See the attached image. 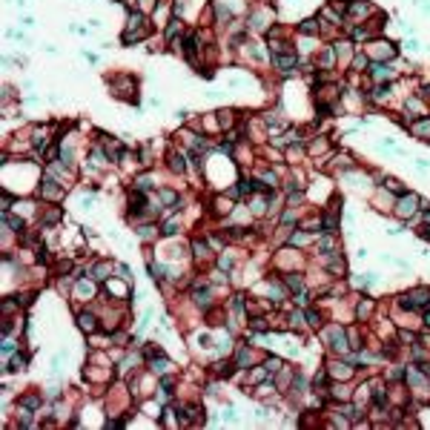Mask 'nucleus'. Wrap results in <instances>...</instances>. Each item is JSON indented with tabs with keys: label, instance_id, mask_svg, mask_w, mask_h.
I'll use <instances>...</instances> for the list:
<instances>
[{
	"label": "nucleus",
	"instance_id": "a19ab883",
	"mask_svg": "<svg viewBox=\"0 0 430 430\" xmlns=\"http://www.w3.org/2000/svg\"><path fill=\"white\" fill-rule=\"evenodd\" d=\"M20 404H23V407H37L40 399H37V396H26V399H20Z\"/></svg>",
	"mask_w": 430,
	"mask_h": 430
},
{
	"label": "nucleus",
	"instance_id": "9b49d317",
	"mask_svg": "<svg viewBox=\"0 0 430 430\" xmlns=\"http://www.w3.org/2000/svg\"><path fill=\"white\" fill-rule=\"evenodd\" d=\"M318 23H321L318 17H307V20L298 23V32H301V34H318V29H321Z\"/></svg>",
	"mask_w": 430,
	"mask_h": 430
},
{
	"label": "nucleus",
	"instance_id": "f257e3e1",
	"mask_svg": "<svg viewBox=\"0 0 430 430\" xmlns=\"http://www.w3.org/2000/svg\"><path fill=\"white\" fill-rule=\"evenodd\" d=\"M419 207H422L419 192H401V195L393 201V213H396V218H401V221H410V218L419 213Z\"/></svg>",
	"mask_w": 430,
	"mask_h": 430
},
{
	"label": "nucleus",
	"instance_id": "c03bdc74",
	"mask_svg": "<svg viewBox=\"0 0 430 430\" xmlns=\"http://www.w3.org/2000/svg\"><path fill=\"white\" fill-rule=\"evenodd\" d=\"M404 49H407V52H416V49H419V40H416V37H410V40L404 43Z\"/></svg>",
	"mask_w": 430,
	"mask_h": 430
},
{
	"label": "nucleus",
	"instance_id": "aec40b11",
	"mask_svg": "<svg viewBox=\"0 0 430 430\" xmlns=\"http://www.w3.org/2000/svg\"><path fill=\"white\" fill-rule=\"evenodd\" d=\"M169 161H172V169H175V172H186V155H184V152H172Z\"/></svg>",
	"mask_w": 430,
	"mask_h": 430
},
{
	"label": "nucleus",
	"instance_id": "de8ad7c7",
	"mask_svg": "<svg viewBox=\"0 0 430 430\" xmlns=\"http://www.w3.org/2000/svg\"><path fill=\"white\" fill-rule=\"evenodd\" d=\"M293 221H296V215H293V213H284L281 215V224H293Z\"/></svg>",
	"mask_w": 430,
	"mask_h": 430
},
{
	"label": "nucleus",
	"instance_id": "7c9ffc66",
	"mask_svg": "<svg viewBox=\"0 0 430 430\" xmlns=\"http://www.w3.org/2000/svg\"><path fill=\"white\" fill-rule=\"evenodd\" d=\"M161 201H164L166 207H172V204H178V195L172 189H161Z\"/></svg>",
	"mask_w": 430,
	"mask_h": 430
},
{
	"label": "nucleus",
	"instance_id": "a211bd4d",
	"mask_svg": "<svg viewBox=\"0 0 430 430\" xmlns=\"http://www.w3.org/2000/svg\"><path fill=\"white\" fill-rule=\"evenodd\" d=\"M6 370H9V373H17V370H26V356H23V353H15Z\"/></svg>",
	"mask_w": 430,
	"mask_h": 430
},
{
	"label": "nucleus",
	"instance_id": "6ab92c4d",
	"mask_svg": "<svg viewBox=\"0 0 430 430\" xmlns=\"http://www.w3.org/2000/svg\"><path fill=\"white\" fill-rule=\"evenodd\" d=\"M178 227H181V221H178V218H169L164 227H161V235H164V238H172V235L178 232Z\"/></svg>",
	"mask_w": 430,
	"mask_h": 430
},
{
	"label": "nucleus",
	"instance_id": "ddd939ff",
	"mask_svg": "<svg viewBox=\"0 0 430 430\" xmlns=\"http://www.w3.org/2000/svg\"><path fill=\"white\" fill-rule=\"evenodd\" d=\"M390 92H393V86H390V83H376V89H373L370 100L381 103V100H387V98H390Z\"/></svg>",
	"mask_w": 430,
	"mask_h": 430
},
{
	"label": "nucleus",
	"instance_id": "473e14b6",
	"mask_svg": "<svg viewBox=\"0 0 430 430\" xmlns=\"http://www.w3.org/2000/svg\"><path fill=\"white\" fill-rule=\"evenodd\" d=\"M178 32H181V23H178V20H169V26H166V40H172V37H175V34H178Z\"/></svg>",
	"mask_w": 430,
	"mask_h": 430
},
{
	"label": "nucleus",
	"instance_id": "39448f33",
	"mask_svg": "<svg viewBox=\"0 0 430 430\" xmlns=\"http://www.w3.org/2000/svg\"><path fill=\"white\" fill-rule=\"evenodd\" d=\"M370 55H373L376 61H384V63H390V61L396 58V46H393L390 40H376V43H370Z\"/></svg>",
	"mask_w": 430,
	"mask_h": 430
},
{
	"label": "nucleus",
	"instance_id": "c756f323",
	"mask_svg": "<svg viewBox=\"0 0 430 430\" xmlns=\"http://www.w3.org/2000/svg\"><path fill=\"white\" fill-rule=\"evenodd\" d=\"M192 249H195V255H198V258H207V252H210L207 241H201V238H195V241H192Z\"/></svg>",
	"mask_w": 430,
	"mask_h": 430
},
{
	"label": "nucleus",
	"instance_id": "c85d7f7f",
	"mask_svg": "<svg viewBox=\"0 0 430 430\" xmlns=\"http://www.w3.org/2000/svg\"><path fill=\"white\" fill-rule=\"evenodd\" d=\"M149 367H152V373H158V376H164V373H166V367H169V362H166V359H158V362L152 359V362H149Z\"/></svg>",
	"mask_w": 430,
	"mask_h": 430
},
{
	"label": "nucleus",
	"instance_id": "4c0bfd02",
	"mask_svg": "<svg viewBox=\"0 0 430 430\" xmlns=\"http://www.w3.org/2000/svg\"><path fill=\"white\" fill-rule=\"evenodd\" d=\"M307 324H310V327H318V324H321V315H318V310H307Z\"/></svg>",
	"mask_w": 430,
	"mask_h": 430
},
{
	"label": "nucleus",
	"instance_id": "ea45409f",
	"mask_svg": "<svg viewBox=\"0 0 430 430\" xmlns=\"http://www.w3.org/2000/svg\"><path fill=\"white\" fill-rule=\"evenodd\" d=\"M106 273H112V267H109V264H100L98 270H95V278H109Z\"/></svg>",
	"mask_w": 430,
	"mask_h": 430
},
{
	"label": "nucleus",
	"instance_id": "c9c22d12",
	"mask_svg": "<svg viewBox=\"0 0 430 430\" xmlns=\"http://www.w3.org/2000/svg\"><path fill=\"white\" fill-rule=\"evenodd\" d=\"M318 247L324 249V252H330V249H333V235H330V232H327V235H321V238H318Z\"/></svg>",
	"mask_w": 430,
	"mask_h": 430
},
{
	"label": "nucleus",
	"instance_id": "f8f14e48",
	"mask_svg": "<svg viewBox=\"0 0 430 430\" xmlns=\"http://www.w3.org/2000/svg\"><path fill=\"white\" fill-rule=\"evenodd\" d=\"M333 55L341 58V61H350L353 58V46H350L347 40H338V43H333Z\"/></svg>",
	"mask_w": 430,
	"mask_h": 430
},
{
	"label": "nucleus",
	"instance_id": "5701e85b",
	"mask_svg": "<svg viewBox=\"0 0 430 430\" xmlns=\"http://www.w3.org/2000/svg\"><path fill=\"white\" fill-rule=\"evenodd\" d=\"M307 241H310V232H304V230H296L293 235H290V244H293V247H304Z\"/></svg>",
	"mask_w": 430,
	"mask_h": 430
},
{
	"label": "nucleus",
	"instance_id": "8fccbe9b",
	"mask_svg": "<svg viewBox=\"0 0 430 430\" xmlns=\"http://www.w3.org/2000/svg\"><path fill=\"white\" fill-rule=\"evenodd\" d=\"M425 327H430V310L425 313Z\"/></svg>",
	"mask_w": 430,
	"mask_h": 430
},
{
	"label": "nucleus",
	"instance_id": "a18cd8bd",
	"mask_svg": "<svg viewBox=\"0 0 430 430\" xmlns=\"http://www.w3.org/2000/svg\"><path fill=\"white\" fill-rule=\"evenodd\" d=\"M138 235H141V238H152V227H141Z\"/></svg>",
	"mask_w": 430,
	"mask_h": 430
},
{
	"label": "nucleus",
	"instance_id": "6e6552de",
	"mask_svg": "<svg viewBox=\"0 0 430 430\" xmlns=\"http://www.w3.org/2000/svg\"><path fill=\"white\" fill-rule=\"evenodd\" d=\"M410 132L422 141H430V118H413L410 121Z\"/></svg>",
	"mask_w": 430,
	"mask_h": 430
},
{
	"label": "nucleus",
	"instance_id": "f03ea898",
	"mask_svg": "<svg viewBox=\"0 0 430 430\" xmlns=\"http://www.w3.org/2000/svg\"><path fill=\"white\" fill-rule=\"evenodd\" d=\"M63 195H66L63 184L55 181L52 175H43V181H40V198H46V201H61Z\"/></svg>",
	"mask_w": 430,
	"mask_h": 430
},
{
	"label": "nucleus",
	"instance_id": "393cba45",
	"mask_svg": "<svg viewBox=\"0 0 430 430\" xmlns=\"http://www.w3.org/2000/svg\"><path fill=\"white\" fill-rule=\"evenodd\" d=\"M264 367H267V373H270V376H276L284 364H281V359H278V356H270V359L264 362Z\"/></svg>",
	"mask_w": 430,
	"mask_h": 430
},
{
	"label": "nucleus",
	"instance_id": "603ef678",
	"mask_svg": "<svg viewBox=\"0 0 430 430\" xmlns=\"http://www.w3.org/2000/svg\"><path fill=\"white\" fill-rule=\"evenodd\" d=\"M141 3H155V0H141Z\"/></svg>",
	"mask_w": 430,
	"mask_h": 430
},
{
	"label": "nucleus",
	"instance_id": "20e7f679",
	"mask_svg": "<svg viewBox=\"0 0 430 430\" xmlns=\"http://www.w3.org/2000/svg\"><path fill=\"white\" fill-rule=\"evenodd\" d=\"M367 72H370V78H373L376 83H390L393 75H396V69L390 66V63H384V61H373Z\"/></svg>",
	"mask_w": 430,
	"mask_h": 430
},
{
	"label": "nucleus",
	"instance_id": "a878e982",
	"mask_svg": "<svg viewBox=\"0 0 430 430\" xmlns=\"http://www.w3.org/2000/svg\"><path fill=\"white\" fill-rule=\"evenodd\" d=\"M367 66H370V58L367 55H353V69L356 72H367Z\"/></svg>",
	"mask_w": 430,
	"mask_h": 430
},
{
	"label": "nucleus",
	"instance_id": "f704fd0d",
	"mask_svg": "<svg viewBox=\"0 0 430 430\" xmlns=\"http://www.w3.org/2000/svg\"><path fill=\"white\" fill-rule=\"evenodd\" d=\"M356 313H359V318H367V315L373 313V301H362V304H359V310H356Z\"/></svg>",
	"mask_w": 430,
	"mask_h": 430
},
{
	"label": "nucleus",
	"instance_id": "7ed1b4c3",
	"mask_svg": "<svg viewBox=\"0 0 430 430\" xmlns=\"http://www.w3.org/2000/svg\"><path fill=\"white\" fill-rule=\"evenodd\" d=\"M270 63L276 69H281V72H293L298 63V58H296V52L293 49H287V52H270Z\"/></svg>",
	"mask_w": 430,
	"mask_h": 430
},
{
	"label": "nucleus",
	"instance_id": "2eb2a0df",
	"mask_svg": "<svg viewBox=\"0 0 430 430\" xmlns=\"http://www.w3.org/2000/svg\"><path fill=\"white\" fill-rule=\"evenodd\" d=\"M3 224L12 227L15 232H23V218H17V215H12V213H3Z\"/></svg>",
	"mask_w": 430,
	"mask_h": 430
},
{
	"label": "nucleus",
	"instance_id": "b1692460",
	"mask_svg": "<svg viewBox=\"0 0 430 430\" xmlns=\"http://www.w3.org/2000/svg\"><path fill=\"white\" fill-rule=\"evenodd\" d=\"M267 20H270V17H267V12H255V15L249 17V29H264Z\"/></svg>",
	"mask_w": 430,
	"mask_h": 430
},
{
	"label": "nucleus",
	"instance_id": "4be33fe9",
	"mask_svg": "<svg viewBox=\"0 0 430 430\" xmlns=\"http://www.w3.org/2000/svg\"><path fill=\"white\" fill-rule=\"evenodd\" d=\"M330 373L336 379H347L350 373H353V367L350 364H330Z\"/></svg>",
	"mask_w": 430,
	"mask_h": 430
},
{
	"label": "nucleus",
	"instance_id": "f3484780",
	"mask_svg": "<svg viewBox=\"0 0 430 430\" xmlns=\"http://www.w3.org/2000/svg\"><path fill=\"white\" fill-rule=\"evenodd\" d=\"M370 34H373V29H370V26H353V29H350V37H353L356 43H359V40H367Z\"/></svg>",
	"mask_w": 430,
	"mask_h": 430
},
{
	"label": "nucleus",
	"instance_id": "1a4fd4ad",
	"mask_svg": "<svg viewBox=\"0 0 430 430\" xmlns=\"http://www.w3.org/2000/svg\"><path fill=\"white\" fill-rule=\"evenodd\" d=\"M78 327H81L83 333H95L98 330V318H95L92 313H81L78 315Z\"/></svg>",
	"mask_w": 430,
	"mask_h": 430
},
{
	"label": "nucleus",
	"instance_id": "cd10ccee",
	"mask_svg": "<svg viewBox=\"0 0 430 430\" xmlns=\"http://www.w3.org/2000/svg\"><path fill=\"white\" fill-rule=\"evenodd\" d=\"M232 115H235L232 109H221V112H218V123H221L224 129H230V126H232Z\"/></svg>",
	"mask_w": 430,
	"mask_h": 430
},
{
	"label": "nucleus",
	"instance_id": "58836bf2",
	"mask_svg": "<svg viewBox=\"0 0 430 430\" xmlns=\"http://www.w3.org/2000/svg\"><path fill=\"white\" fill-rule=\"evenodd\" d=\"M172 12L175 15H186V0H175L172 3Z\"/></svg>",
	"mask_w": 430,
	"mask_h": 430
},
{
	"label": "nucleus",
	"instance_id": "e433bc0d",
	"mask_svg": "<svg viewBox=\"0 0 430 430\" xmlns=\"http://www.w3.org/2000/svg\"><path fill=\"white\" fill-rule=\"evenodd\" d=\"M384 186H387L390 192H396V195H401V192H404V189H401V184H399L396 178H387V181H384Z\"/></svg>",
	"mask_w": 430,
	"mask_h": 430
},
{
	"label": "nucleus",
	"instance_id": "412c9836",
	"mask_svg": "<svg viewBox=\"0 0 430 430\" xmlns=\"http://www.w3.org/2000/svg\"><path fill=\"white\" fill-rule=\"evenodd\" d=\"M249 362H252V353L247 347H238V353H235V367H247Z\"/></svg>",
	"mask_w": 430,
	"mask_h": 430
},
{
	"label": "nucleus",
	"instance_id": "37998d69",
	"mask_svg": "<svg viewBox=\"0 0 430 430\" xmlns=\"http://www.w3.org/2000/svg\"><path fill=\"white\" fill-rule=\"evenodd\" d=\"M218 267H221V270H232V258L230 255H221V258H218Z\"/></svg>",
	"mask_w": 430,
	"mask_h": 430
},
{
	"label": "nucleus",
	"instance_id": "9d476101",
	"mask_svg": "<svg viewBox=\"0 0 430 430\" xmlns=\"http://www.w3.org/2000/svg\"><path fill=\"white\" fill-rule=\"evenodd\" d=\"M58 155H61V161L66 166L75 164V144L72 141H66V144H61V149H58Z\"/></svg>",
	"mask_w": 430,
	"mask_h": 430
},
{
	"label": "nucleus",
	"instance_id": "3c124183",
	"mask_svg": "<svg viewBox=\"0 0 430 430\" xmlns=\"http://www.w3.org/2000/svg\"><path fill=\"white\" fill-rule=\"evenodd\" d=\"M425 221H428V224H430V210H425Z\"/></svg>",
	"mask_w": 430,
	"mask_h": 430
},
{
	"label": "nucleus",
	"instance_id": "49530a36",
	"mask_svg": "<svg viewBox=\"0 0 430 430\" xmlns=\"http://www.w3.org/2000/svg\"><path fill=\"white\" fill-rule=\"evenodd\" d=\"M3 353L12 356V353H15V344H12V341H3Z\"/></svg>",
	"mask_w": 430,
	"mask_h": 430
},
{
	"label": "nucleus",
	"instance_id": "0eeeda50",
	"mask_svg": "<svg viewBox=\"0 0 430 430\" xmlns=\"http://www.w3.org/2000/svg\"><path fill=\"white\" fill-rule=\"evenodd\" d=\"M367 15H373V6H370L367 0H347V17L364 20Z\"/></svg>",
	"mask_w": 430,
	"mask_h": 430
},
{
	"label": "nucleus",
	"instance_id": "09e8293b",
	"mask_svg": "<svg viewBox=\"0 0 430 430\" xmlns=\"http://www.w3.org/2000/svg\"><path fill=\"white\" fill-rule=\"evenodd\" d=\"M81 207H86V210H89V207H92V195H83V198H81Z\"/></svg>",
	"mask_w": 430,
	"mask_h": 430
},
{
	"label": "nucleus",
	"instance_id": "79ce46f5",
	"mask_svg": "<svg viewBox=\"0 0 430 430\" xmlns=\"http://www.w3.org/2000/svg\"><path fill=\"white\" fill-rule=\"evenodd\" d=\"M416 169H419V172H428L430 161H428V158H416Z\"/></svg>",
	"mask_w": 430,
	"mask_h": 430
},
{
	"label": "nucleus",
	"instance_id": "423d86ee",
	"mask_svg": "<svg viewBox=\"0 0 430 430\" xmlns=\"http://www.w3.org/2000/svg\"><path fill=\"white\" fill-rule=\"evenodd\" d=\"M327 341H330V350L333 353H347V336H344V330L341 327H330L327 330Z\"/></svg>",
	"mask_w": 430,
	"mask_h": 430
},
{
	"label": "nucleus",
	"instance_id": "72a5a7b5",
	"mask_svg": "<svg viewBox=\"0 0 430 430\" xmlns=\"http://www.w3.org/2000/svg\"><path fill=\"white\" fill-rule=\"evenodd\" d=\"M195 301L201 307H210V290H195Z\"/></svg>",
	"mask_w": 430,
	"mask_h": 430
},
{
	"label": "nucleus",
	"instance_id": "2f4dec72",
	"mask_svg": "<svg viewBox=\"0 0 430 430\" xmlns=\"http://www.w3.org/2000/svg\"><path fill=\"white\" fill-rule=\"evenodd\" d=\"M284 284H287L290 290H301V276H296V273H290V276L284 278Z\"/></svg>",
	"mask_w": 430,
	"mask_h": 430
},
{
	"label": "nucleus",
	"instance_id": "4468645a",
	"mask_svg": "<svg viewBox=\"0 0 430 430\" xmlns=\"http://www.w3.org/2000/svg\"><path fill=\"white\" fill-rule=\"evenodd\" d=\"M46 144H49V132H46V129H32V147L43 152Z\"/></svg>",
	"mask_w": 430,
	"mask_h": 430
},
{
	"label": "nucleus",
	"instance_id": "bb28decb",
	"mask_svg": "<svg viewBox=\"0 0 430 430\" xmlns=\"http://www.w3.org/2000/svg\"><path fill=\"white\" fill-rule=\"evenodd\" d=\"M261 184L273 189V186H278V175H276L273 169H264V172H261Z\"/></svg>",
	"mask_w": 430,
	"mask_h": 430
},
{
	"label": "nucleus",
	"instance_id": "dca6fc26",
	"mask_svg": "<svg viewBox=\"0 0 430 430\" xmlns=\"http://www.w3.org/2000/svg\"><path fill=\"white\" fill-rule=\"evenodd\" d=\"M344 267H347V264H344V258H341V255H333L330 261H327V270H330L333 276H341V273H344Z\"/></svg>",
	"mask_w": 430,
	"mask_h": 430
}]
</instances>
